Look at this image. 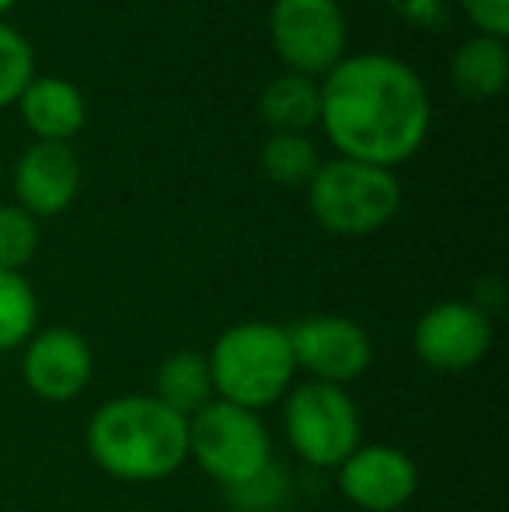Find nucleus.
<instances>
[{
  "label": "nucleus",
  "instance_id": "obj_17",
  "mask_svg": "<svg viewBox=\"0 0 509 512\" xmlns=\"http://www.w3.org/2000/svg\"><path fill=\"white\" fill-rule=\"evenodd\" d=\"M258 164H262L269 182L283 185V189H307L314 171L321 168V157L304 133H272L262 143Z\"/></svg>",
  "mask_w": 509,
  "mask_h": 512
},
{
  "label": "nucleus",
  "instance_id": "obj_13",
  "mask_svg": "<svg viewBox=\"0 0 509 512\" xmlns=\"http://www.w3.org/2000/svg\"><path fill=\"white\" fill-rule=\"evenodd\" d=\"M21 119L42 143H70L84 129V95L63 77H32L18 98Z\"/></svg>",
  "mask_w": 509,
  "mask_h": 512
},
{
  "label": "nucleus",
  "instance_id": "obj_11",
  "mask_svg": "<svg viewBox=\"0 0 509 512\" xmlns=\"http://www.w3.org/2000/svg\"><path fill=\"white\" fill-rule=\"evenodd\" d=\"M339 488L353 506L367 512L401 509L419 488L415 460L398 446H356L339 464Z\"/></svg>",
  "mask_w": 509,
  "mask_h": 512
},
{
  "label": "nucleus",
  "instance_id": "obj_10",
  "mask_svg": "<svg viewBox=\"0 0 509 512\" xmlns=\"http://www.w3.org/2000/svg\"><path fill=\"white\" fill-rule=\"evenodd\" d=\"M91 370H95L91 345L74 328H46L25 342L21 377L28 391L42 401L53 405L74 401L91 384Z\"/></svg>",
  "mask_w": 509,
  "mask_h": 512
},
{
  "label": "nucleus",
  "instance_id": "obj_20",
  "mask_svg": "<svg viewBox=\"0 0 509 512\" xmlns=\"http://www.w3.org/2000/svg\"><path fill=\"white\" fill-rule=\"evenodd\" d=\"M39 251V223L21 206H0V272H21Z\"/></svg>",
  "mask_w": 509,
  "mask_h": 512
},
{
  "label": "nucleus",
  "instance_id": "obj_18",
  "mask_svg": "<svg viewBox=\"0 0 509 512\" xmlns=\"http://www.w3.org/2000/svg\"><path fill=\"white\" fill-rule=\"evenodd\" d=\"M39 300L21 272H0V352L18 349L35 335Z\"/></svg>",
  "mask_w": 509,
  "mask_h": 512
},
{
  "label": "nucleus",
  "instance_id": "obj_15",
  "mask_svg": "<svg viewBox=\"0 0 509 512\" xmlns=\"http://www.w3.org/2000/svg\"><path fill=\"white\" fill-rule=\"evenodd\" d=\"M258 112L276 133H307L318 126L321 115V88L314 77L290 74L272 77L258 98Z\"/></svg>",
  "mask_w": 509,
  "mask_h": 512
},
{
  "label": "nucleus",
  "instance_id": "obj_19",
  "mask_svg": "<svg viewBox=\"0 0 509 512\" xmlns=\"http://www.w3.org/2000/svg\"><path fill=\"white\" fill-rule=\"evenodd\" d=\"M32 77H35L32 46H28V39L18 28L0 21V108L18 105L21 91L28 88Z\"/></svg>",
  "mask_w": 509,
  "mask_h": 512
},
{
  "label": "nucleus",
  "instance_id": "obj_7",
  "mask_svg": "<svg viewBox=\"0 0 509 512\" xmlns=\"http://www.w3.org/2000/svg\"><path fill=\"white\" fill-rule=\"evenodd\" d=\"M269 35L290 74L325 77L346 56V14L339 0H272Z\"/></svg>",
  "mask_w": 509,
  "mask_h": 512
},
{
  "label": "nucleus",
  "instance_id": "obj_14",
  "mask_svg": "<svg viewBox=\"0 0 509 512\" xmlns=\"http://www.w3.org/2000/svg\"><path fill=\"white\" fill-rule=\"evenodd\" d=\"M506 77L509 49L506 39H496V35H475V39L461 42V49L450 60V84L475 102L496 98L506 88Z\"/></svg>",
  "mask_w": 509,
  "mask_h": 512
},
{
  "label": "nucleus",
  "instance_id": "obj_5",
  "mask_svg": "<svg viewBox=\"0 0 509 512\" xmlns=\"http://www.w3.org/2000/svg\"><path fill=\"white\" fill-rule=\"evenodd\" d=\"M189 457L234 492L272 464V439L255 411L210 401L189 418Z\"/></svg>",
  "mask_w": 509,
  "mask_h": 512
},
{
  "label": "nucleus",
  "instance_id": "obj_22",
  "mask_svg": "<svg viewBox=\"0 0 509 512\" xmlns=\"http://www.w3.org/2000/svg\"><path fill=\"white\" fill-rule=\"evenodd\" d=\"M14 4H18V0H0V14H7V11H11Z\"/></svg>",
  "mask_w": 509,
  "mask_h": 512
},
{
  "label": "nucleus",
  "instance_id": "obj_3",
  "mask_svg": "<svg viewBox=\"0 0 509 512\" xmlns=\"http://www.w3.org/2000/svg\"><path fill=\"white\" fill-rule=\"evenodd\" d=\"M206 363H210L213 391L220 394V401L248 411L276 405L297 373L290 335L269 321H245L227 328L213 342Z\"/></svg>",
  "mask_w": 509,
  "mask_h": 512
},
{
  "label": "nucleus",
  "instance_id": "obj_9",
  "mask_svg": "<svg viewBox=\"0 0 509 512\" xmlns=\"http://www.w3.org/2000/svg\"><path fill=\"white\" fill-rule=\"evenodd\" d=\"M415 356L436 373H464L492 349V321L485 307L447 300L429 307L415 324Z\"/></svg>",
  "mask_w": 509,
  "mask_h": 512
},
{
  "label": "nucleus",
  "instance_id": "obj_12",
  "mask_svg": "<svg viewBox=\"0 0 509 512\" xmlns=\"http://www.w3.org/2000/svg\"><path fill=\"white\" fill-rule=\"evenodd\" d=\"M81 192V161L70 143L35 140L14 164V196L28 216H60Z\"/></svg>",
  "mask_w": 509,
  "mask_h": 512
},
{
  "label": "nucleus",
  "instance_id": "obj_1",
  "mask_svg": "<svg viewBox=\"0 0 509 512\" xmlns=\"http://www.w3.org/2000/svg\"><path fill=\"white\" fill-rule=\"evenodd\" d=\"M318 126L346 161L398 168L429 136L433 105L422 77L387 53L342 56L318 81Z\"/></svg>",
  "mask_w": 509,
  "mask_h": 512
},
{
  "label": "nucleus",
  "instance_id": "obj_2",
  "mask_svg": "<svg viewBox=\"0 0 509 512\" xmlns=\"http://www.w3.org/2000/svg\"><path fill=\"white\" fill-rule=\"evenodd\" d=\"M88 453L119 481H161L189 460V418L143 394L112 398L91 415Z\"/></svg>",
  "mask_w": 509,
  "mask_h": 512
},
{
  "label": "nucleus",
  "instance_id": "obj_21",
  "mask_svg": "<svg viewBox=\"0 0 509 512\" xmlns=\"http://www.w3.org/2000/svg\"><path fill=\"white\" fill-rule=\"evenodd\" d=\"M478 35H496L506 39L509 32V0H457Z\"/></svg>",
  "mask_w": 509,
  "mask_h": 512
},
{
  "label": "nucleus",
  "instance_id": "obj_6",
  "mask_svg": "<svg viewBox=\"0 0 509 512\" xmlns=\"http://www.w3.org/2000/svg\"><path fill=\"white\" fill-rule=\"evenodd\" d=\"M286 439L311 467H339L360 446V411L346 387L311 384L286 398Z\"/></svg>",
  "mask_w": 509,
  "mask_h": 512
},
{
  "label": "nucleus",
  "instance_id": "obj_4",
  "mask_svg": "<svg viewBox=\"0 0 509 512\" xmlns=\"http://www.w3.org/2000/svg\"><path fill=\"white\" fill-rule=\"evenodd\" d=\"M314 220L342 237H363L391 223L401 206V185L391 168L363 161H328L307 182Z\"/></svg>",
  "mask_w": 509,
  "mask_h": 512
},
{
  "label": "nucleus",
  "instance_id": "obj_8",
  "mask_svg": "<svg viewBox=\"0 0 509 512\" xmlns=\"http://www.w3.org/2000/svg\"><path fill=\"white\" fill-rule=\"evenodd\" d=\"M286 335H290L293 366L307 370L318 384L346 387L349 380L363 377V370H370V359H374L367 331L339 314L304 317L293 328H286Z\"/></svg>",
  "mask_w": 509,
  "mask_h": 512
},
{
  "label": "nucleus",
  "instance_id": "obj_16",
  "mask_svg": "<svg viewBox=\"0 0 509 512\" xmlns=\"http://www.w3.org/2000/svg\"><path fill=\"white\" fill-rule=\"evenodd\" d=\"M161 405L178 411L182 418H192L199 408L213 401V377L210 363L199 352H171L157 370V394Z\"/></svg>",
  "mask_w": 509,
  "mask_h": 512
}]
</instances>
